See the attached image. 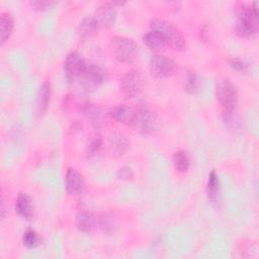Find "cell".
Masks as SVG:
<instances>
[{"label": "cell", "instance_id": "1", "mask_svg": "<svg viewBox=\"0 0 259 259\" xmlns=\"http://www.w3.org/2000/svg\"><path fill=\"white\" fill-rule=\"evenodd\" d=\"M151 30L158 32L165 40L166 45L174 51H184L186 48V39L176 26L163 19H152L150 22Z\"/></svg>", "mask_w": 259, "mask_h": 259}, {"label": "cell", "instance_id": "2", "mask_svg": "<svg viewBox=\"0 0 259 259\" xmlns=\"http://www.w3.org/2000/svg\"><path fill=\"white\" fill-rule=\"evenodd\" d=\"M257 3H253V6H244L240 9L238 20L236 23V33L241 37L254 36L258 31V11L256 7Z\"/></svg>", "mask_w": 259, "mask_h": 259}, {"label": "cell", "instance_id": "3", "mask_svg": "<svg viewBox=\"0 0 259 259\" xmlns=\"http://www.w3.org/2000/svg\"><path fill=\"white\" fill-rule=\"evenodd\" d=\"M145 88V79L138 69L127 71L119 80V89L125 98H135L140 95Z\"/></svg>", "mask_w": 259, "mask_h": 259}, {"label": "cell", "instance_id": "4", "mask_svg": "<svg viewBox=\"0 0 259 259\" xmlns=\"http://www.w3.org/2000/svg\"><path fill=\"white\" fill-rule=\"evenodd\" d=\"M132 126L144 135H154L159 131L160 120L157 114L147 107L136 108V114Z\"/></svg>", "mask_w": 259, "mask_h": 259}, {"label": "cell", "instance_id": "5", "mask_svg": "<svg viewBox=\"0 0 259 259\" xmlns=\"http://www.w3.org/2000/svg\"><path fill=\"white\" fill-rule=\"evenodd\" d=\"M112 48L114 58L124 64L134 63L139 55V48L137 44L125 36H114L112 38Z\"/></svg>", "mask_w": 259, "mask_h": 259}, {"label": "cell", "instance_id": "6", "mask_svg": "<svg viewBox=\"0 0 259 259\" xmlns=\"http://www.w3.org/2000/svg\"><path fill=\"white\" fill-rule=\"evenodd\" d=\"M215 96L220 104L225 108V111H234L237 107L239 100L238 90L229 79H223L218 83Z\"/></svg>", "mask_w": 259, "mask_h": 259}, {"label": "cell", "instance_id": "7", "mask_svg": "<svg viewBox=\"0 0 259 259\" xmlns=\"http://www.w3.org/2000/svg\"><path fill=\"white\" fill-rule=\"evenodd\" d=\"M177 68L178 65L173 59L159 54L154 55L151 58L149 64L151 75L158 79H163L172 76L177 71Z\"/></svg>", "mask_w": 259, "mask_h": 259}, {"label": "cell", "instance_id": "8", "mask_svg": "<svg viewBox=\"0 0 259 259\" xmlns=\"http://www.w3.org/2000/svg\"><path fill=\"white\" fill-rule=\"evenodd\" d=\"M87 62L84 60L82 55L77 52L70 53L64 63V73L67 81L72 83L77 79H80L83 74Z\"/></svg>", "mask_w": 259, "mask_h": 259}, {"label": "cell", "instance_id": "9", "mask_svg": "<svg viewBox=\"0 0 259 259\" xmlns=\"http://www.w3.org/2000/svg\"><path fill=\"white\" fill-rule=\"evenodd\" d=\"M80 80L82 87L86 91H91L99 87L105 81V72L97 65L87 63Z\"/></svg>", "mask_w": 259, "mask_h": 259}, {"label": "cell", "instance_id": "10", "mask_svg": "<svg viewBox=\"0 0 259 259\" xmlns=\"http://www.w3.org/2000/svg\"><path fill=\"white\" fill-rule=\"evenodd\" d=\"M80 110L84 117L90 124L96 128H101L106 123L105 112L98 105L91 102H84L81 104Z\"/></svg>", "mask_w": 259, "mask_h": 259}, {"label": "cell", "instance_id": "11", "mask_svg": "<svg viewBox=\"0 0 259 259\" xmlns=\"http://www.w3.org/2000/svg\"><path fill=\"white\" fill-rule=\"evenodd\" d=\"M116 10L112 3L106 2L101 4L95 12L94 18L96 19L99 27L108 28L112 26L116 20Z\"/></svg>", "mask_w": 259, "mask_h": 259}, {"label": "cell", "instance_id": "12", "mask_svg": "<svg viewBox=\"0 0 259 259\" xmlns=\"http://www.w3.org/2000/svg\"><path fill=\"white\" fill-rule=\"evenodd\" d=\"M84 177L83 175L74 168H69L65 176L66 191L70 195H76L82 192L84 188Z\"/></svg>", "mask_w": 259, "mask_h": 259}, {"label": "cell", "instance_id": "13", "mask_svg": "<svg viewBox=\"0 0 259 259\" xmlns=\"http://www.w3.org/2000/svg\"><path fill=\"white\" fill-rule=\"evenodd\" d=\"M109 114L114 120L132 125L136 114V108L126 104H118L110 109Z\"/></svg>", "mask_w": 259, "mask_h": 259}, {"label": "cell", "instance_id": "14", "mask_svg": "<svg viewBox=\"0 0 259 259\" xmlns=\"http://www.w3.org/2000/svg\"><path fill=\"white\" fill-rule=\"evenodd\" d=\"M98 225H100V219L89 211H81L76 218V227L79 231L89 233L93 231Z\"/></svg>", "mask_w": 259, "mask_h": 259}, {"label": "cell", "instance_id": "15", "mask_svg": "<svg viewBox=\"0 0 259 259\" xmlns=\"http://www.w3.org/2000/svg\"><path fill=\"white\" fill-rule=\"evenodd\" d=\"M109 146L113 156L119 157L122 156L130 148V142L127 138L120 133H113L108 138Z\"/></svg>", "mask_w": 259, "mask_h": 259}, {"label": "cell", "instance_id": "16", "mask_svg": "<svg viewBox=\"0 0 259 259\" xmlns=\"http://www.w3.org/2000/svg\"><path fill=\"white\" fill-rule=\"evenodd\" d=\"M15 209L17 213L23 219H31L33 214V203L31 197L27 193H19L16 198Z\"/></svg>", "mask_w": 259, "mask_h": 259}, {"label": "cell", "instance_id": "17", "mask_svg": "<svg viewBox=\"0 0 259 259\" xmlns=\"http://www.w3.org/2000/svg\"><path fill=\"white\" fill-rule=\"evenodd\" d=\"M99 28V25L94 16H88L81 20L78 25V34L81 38L85 39L94 35Z\"/></svg>", "mask_w": 259, "mask_h": 259}, {"label": "cell", "instance_id": "18", "mask_svg": "<svg viewBox=\"0 0 259 259\" xmlns=\"http://www.w3.org/2000/svg\"><path fill=\"white\" fill-rule=\"evenodd\" d=\"M143 41L148 48H150L153 51H157V52L163 51L167 47L164 38L158 32H156L154 30L148 31L143 36Z\"/></svg>", "mask_w": 259, "mask_h": 259}, {"label": "cell", "instance_id": "19", "mask_svg": "<svg viewBox=\"0 0 259 259\" xmlns=\"http://www.w3.org/2000/svg\"><path fill=\"white\" fill-rule=\"evenodd\" d=\"M50 96H51V85L50 83L46 82L39 88V92L37 95L36 100V112L37 114H44L47 110L49 103H50Z\"/></svg>", "mask_w": 259, "mask_h": 259}, {"label": "cell", "instance_id": "20", "mask_svg": "<svg viewBox=\"0 0 259 259\" xmlns=\"http://www.w3.org/2000/svg\"><path fill=\"white\" fill-rule=\"evenodd\" d=\"M0 25H1V45H3L11 36L14 28V21L12 16L7 12H3L1 14Z\"/></svg>", "mask_w": 259, "mask_h": 259}, {"label": "cell", "instance_id": "21", "mask_svg": "<svg viewBox=\"0 0 259 259\" xmlns=\"http://www.w3.org/2000/svg\"><path fill=\"white\" fill-rule=\"evenodd\" d=\"M206 192H207V196L210 201L214 202L218 200L219 192H220V179H219L215 171H213V170L208 174Z\"/></svg>", "mask_w": 259, "mask_h": 259}, {"label": "cell", "instance_id": "22", "mask_svg": "<svg viewBox=\"0 0 259 259\" xmlns=\"http://www.w3.org/2000/svg\"><path fill=\"white\" fill-rule=\"evenodd\" d=\"M173 163L177 171L179 172H186L190 165V160L188 157V154L183 151H177L173 156Z\"/></svg>", "mask_w": 259, "mask_h": 259}, {"label": "cell", "instance_id": "23", "mask_svg": "<svg viewBox=\"0 0 259 259\" xmlns=\"http://www.w3.org/2000/svg\"><path fill=\"white\" fill-rule=\"evenodd\" d=\"M198 89L197 75L192 71H186L184 79V90L188 94H194Z\"/></svg>", "mask_w": 259, "mask_h": 259}, {"label": "cell", "instance_id": "24", "mask_svg": "<svg viewBox=\"0 0 259 259\" xmlns=\"http://www.w3.org/2000/svg\"><path fill=\"white\" fill-rule=\"evenodd\" d=\"M22 242H23V245L26 246L27 248L33 249L39 245V237L34 230L28 229L23 233Z\"/></svg>", "mask_w": 259, "mask_h": 259}, {"label": "cell", "instance_id": "25", "mask_svg": "<svg viewBox=\"0 0 259 259\" xmlns=\"http://www.w3.org/2000/svg\"><path fill=\"white\" fill-rule=\"evenodd\" d=\"M229 66L234 69L235 71L239 72V73H248L250 70V66L247 62L239 59V58H231L228 60Z\"/></svg>", "mask_w": 259, "mask_h": 259}, {"label": "cell", "instance_id": "26", "mask_svg": "<svg viewBox=\"0 0 259 259\" xmlns=\"http://www.w3.org/2000/svg\"><path fill=\"white\" fill-rule=\"evenodd\" d=\"M54 4H55V2H53V1H45V0L32 1V2H30V5L33 7V9L38 10V11L48 10V9H50Z\"/></svg>", "mask_w": 259, "mask_h": 259}, {"label": "cell", "instance_id": "27", "mask_svg": "<svg viewBox=\"0 0 259 259\" xmlns=\"http://www.w3.org/2000/svg\"><path fill=\"white\" fill-rule=\"evenodd\" d=\"M116 176L118 179L127 180V179H132L134 177V173H133L132 169H130L128 167H121L117 170Z\"/></svg>", "mask_w": 259, "mask_h": 259}, {"label": "cell", "instance_id": "28", "mask_svg": "<svg viewBox=\"0 0 259 259\" xmlns=\"http://www.w3.org/2000/svg\"><path fill=\"white\" fill-rule=\"evenodd\" d=\"M101 145H102V142H101V140L99 138L92 140L91 143L88 145V151H87L88 155L92 156V155L96 154L99 151Z\"/></svg>", "mask_w": 259, "mask_h": 259}]
</instances>
